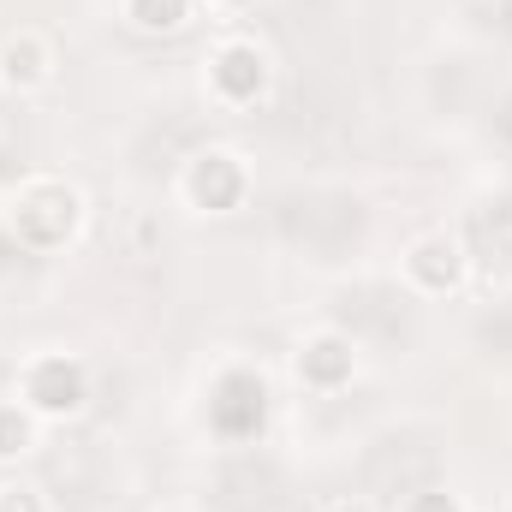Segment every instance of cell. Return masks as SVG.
Masks as SVG:
<instances>
[{"label":"cell","instance_id":"1","mask_svg":"<svg viewBox=\"0 0 512 512\" xmlns=\"http://www.w3.org/2000/svg\"><path fill=\"white\" fill-rule=\"evenodd\" d=\"M84 221H90V203L72 179L60 173H24L18 185H6L0 197V227L18 251L30 256H60L84 239Z\"/></svg>","mask_w":512,"mask_h":512},{"label":"cell","instance_id":"2","mask_svg":"<svg viewBox=\"0 0 512 512\" xmlns=\"http://www.w3.org/2000/svg\"><path fill=\"white\" fill-rule=\"evenodd\" d=\"M203 90H209L215 108L251 114V108L268 102V90H274V54H268L256 36H227V42H215L209 60H203Z\"/></svg>","mask_w":512,"mask_h":512},{"label":"cell","instance_id":"3","mask_svg":"<svg viewBox=\"0 0 512 512\" xmlns=\"http://www.w3.org/2000/svg\"><path fill=\"white\" fill-rule=\"evenodd\" d=\"M179 203L191 215H239L251 203V161L227 143H203L179 167Z\"/></svg>","mask_w":512,"mask_h":512},{"label":"cell","instance_id":"4","mask_svg":"<svg viewBox=\"0 0 512 512\" xmlns=\"http://www.w3.org/2000/svg\"><path fill=\"white\" fill-rule=\"evenodd\" d=\"M18 405L42 423H66L90 405V364L72 352H36L18 364Z\"/></svg>","mask_w":512,"mask_h":512},{"label":"cell","instance_id":"5","mask_svg":"<svg viewBox=\"0 0 512 512\" xmlns=\"http://www.w3.org/2000/svg\"><path fill=\"white\" fill-rule=\"evenodd\" d=\"M399 274L423 298H453L471 280V251H465L459 233H417L405 245V256H399Z\"/></svg>","mask_w":512,"mask_h":512},{"label":"cell","instance_id":"6","mask_svg":"<svg viewBox=\"0 0 512 512\" xmlns=\"http://www.w3.org/2000/svg\"><path fill=\"white\" fill-rule=\"evenodd\" d=\"M292 376H298V387H310V393H340V387L358 382V346L346 334H334V328H316V334L298 340Z\"/></svg>","mask_w":512,"mask_h":512},{"label":"cell","instance_id":"7","mask_svg":"<svg viewBox=\"0 0 512 512\" xmlns=\"http://www.w3.org/2000/svg\"><path fill=\"white\" fill-rule=\"evenodd\" d=\"M60 72V54L42 30H12L0 42V90L6 96H42Z\"/></svg>","mask_w":512,"mask_h":512},{"label":"cell","instance_id":"8","mask_svg":"<svg viewBox=\"0 0 512 512\" xmlns=\"http://www.w3.org/2000/svg\"><path fill=\"white\" fill-rule=\"evenodd\" d=\"M120 18L137 36H179L197 18V0H120Z\"/></svg>","mask_w":512,"mask_h":512},{"label":"cell","instance_id":"9","mask_svg":"<svg viewBox=\"0 0 512 512\" xmlns=\"http://www.w3.org/2000/svg\"><path fill=\"white\" fill-rule=\"evenodd\" d=\"M36 423L42 417H30L18 399H0V465H18L36 447Z\"/></svg>","mask_w":512,"mask_h":512},{"label":"cell","instance_id":"10","mask_svg":"<svg viewBox=\"0 0 512 512\" xmlns=\"http://www.w3.org/2000/svg\"><path fill=\"white\" fill-rule=\"evenodd\" d=\"M0 512H54V507H48V495H42L36 483L6 477V483H0Z\"/></svg>","mask_w":512,"mask_h":512},{"label":"cell","instance_id":"11","mask_svg":"<svg viewBox=\"0 0 512 512\" xmlns=\"http://www.w3.org/2000/svg\"><path fill=\"white\" fill-rule=\"evenodd\" d=\"M405 512H465V501L453 495V489H423V495H411Z\"/></svg>","mask_w":512,"mask_h":512},{"label":"cell","instance_id":"12","mask_svg":"<svg viewBox=\"0 0 512 512\" xmlns=\"http://www.w3.org/2000/svg\"><path fill=\"white\" fill-rule=\"evenodd\" d=\"M322 512H376L370 501H334V507H322Z\"/></svg>","mask_w":512,"mask_h":512},{"label":"cell","instance_id":"13","mask_svg":"<svg viewBox=\"0 0 512 512\" xmlns=\"http://www.w3.org/2000/svg\"><path fill=\"white\" fill-rule=\"evenodd\" d=\"M155 512H191V507H173V501H167V507H155Z\"/></svg>","mask_w":512,"mask_h":512},{"label":"cell","instance_id":"14","mask_svg":"<svg viewBox=\"0 0 512 512\" xmlns=\"http://www.w3.org/2000/svg\"><path fill=\"white\" fill-rule=\"evenodd\" d=\"M501 6H512V0H501Z\"/></svg>","mask_w":512,"mask_h":512}]
</instances>
